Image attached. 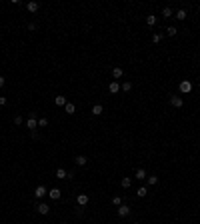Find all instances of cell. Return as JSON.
<instances>
[{
  "mask_svg": "<svg viewBox=\"0 0 200 224\" xmlns=\"http://www.w3.org/2000/svg\"><path fill=\"white\" fill-rule=\"evenodd\" d=\"M156 16H154V14H148L146 16V24H148V26H154V24H156Z\"/></svg>",
  "mask_w": 200,
  "mask_h": 224,
  "instance_id": "obj_20",
  "label": "cell"
},
{
  "mask_svg": "<svg viewBox=\"0 0 200 224\" xmlns=\"http://www.w3.org/2000/svg\"><path fill=\"white\" fill-rule=\"evenodd\" d=\"M54 102H56V106H66V96H56V98H54Z\"/></svg>",
  "mask_w": 200,
  "mask_h": 224,
  "instance_id": "obj_16",
  "label": "cell"
},
{
  "mask_svg": "<svg viewBox=\"0 0 200 224\" xmlns=\"http://www.w3.org/2000/svg\"><path fill=\"white\" fill-rule=\"evenodd\" d=\"M26 8H28V12H36V10L40 8V4H38V2H28Z\"/></svg>",
  "mask_w": 200,
  "mask_h": 224,
  "instance_id": "obj_17",
  "label": "cell"
},
{
  "mask_svg": "<svg viewBox=\"0 0 200 224\" xmlns=\"http://www.w3.org/2000/svg\"><path fill=\"white\" fill-rule=\"evenodd\" d=\"M134 178H136V180H146L148 174H146V170H144V168H138V170H136V174H134Z\"/></svg>",
  "mask_w": 200,
  "mask_h": 224,
  "instance_id": "obj_9",
  "label": "cell"
},
{
  "mask_svg": "<svg viewBox=\"0 0 200 224\" xmlns=\"http://www.w3.org/2000/svg\"><path fill=\"white\" fill-rule=\"evenodd\" d=\"M108 92H110V94H118V92H120V84L116 80H112L108 84Z\"/></svg>",
  "mask_w": 200,
  "mask_h": 224,
  "instance_id": "obj_6",
  "label": "cell"
},
{
  "mask_svg": "<svg viewBox=\"0 0 200 224\" xmlns=\"http://www.w3.org/2000/svg\"><path fill=\"white\" fill-rule=\"evenodd\" d=\"M112 204H114V206H120V204H122V198H120V196H114V198H112Z\"/></svg>",
  "mask_w": 200,
  "mask_h": 224,
  "instance_id": "obj_27",
  "label": "cell"
},
{
  "mask_svg": "<svg viewBox=\"0 0 200 224\" xmlns=\"http://www.w3.org/2000/svg\"><path fill=\"white\" fill-rule=\"evenodd\" d=\"M180 92H182V94H188V92H192V82H190V80H182V82H180Z\"/></svg>",
  "mask_w": 200,
  "mask_h": 224,
  "instance_id": "obj_3",
  "label": "cell"
},
{
  "mask_svg": "<svg viewBox=\"0 0 200 224\" xmlns=\"http://www.w3.org/2000/svg\"><path fill=\"white\" fill-rule=\"evenodd\" d=\"M36 210H38V214H48V212H50V206H48L46 202H40V204L36 206Z\"/></svg>",
  "mask_w": 200,
  "mask_h": 224,
  "instance_id": "obj_8",
  "label": "cell"
},
{
  "mask_svg": "<svg viewBox=\"0 0 200 224\" xmlns=\"http://www.w3.org/2000/svg\"><path fill=\"white\" fill-rule=\"evenodd\" d=\"M48 196H50V200H58L62 196V190L60 188H50V190H48Z\"/></svg>",
  "mask_w": 200,
  "mask_h": 224,
  "instance_id": "obj_5",
  "label": "cell"
},
{
  "mask_svg": "<svg viewBox=\"0 0 200 224\" xmlns=\"http://www.w3.org/2000/svg\"><path fill=\"white\" fill-rule=\"evenodd\" d=\"M56 178H58V180H64V178H68V172L64 170V168H58V170H56Z\"/></svg>",
  "mask_w": 200,
  "mask_h": 224,
  "instance_id": "obj_14",
  "label": "cell"
},
{
  "mask_svg": "<svg viewBox=\"0 0 200 224\" xmlns=\"http://www.w3.org/2000/svg\"><path fill=\"white\" fill-rule=\"evenodd\" d=\"M46 192H48V190L44 188L42 184H40V186H36V190H34V196H36V198H42V196L46 194Z\"/></svg>",
  "mask_w": 200,
  "mask_h": 224,
  "instance_id": "obj_12",
  "label": "cell"
},
{
  "mask_svg": "<svg viewBox=\"0 0 200 224\" xmlns=\"http://www.w3.org/2000/svg\"><path fill=\"white\" fill-rule=\"evenodd\" d=\"M64 110H66L68 114H74V112H76V106L72 104V102H66V106H64Z\"/></svg>",
  "mask_w": 200,
  "mask_h": 224,
  "instance_id": "obj_18",
  "label": "cell"
},
{
  "mask_svg": "<svg viewBox=\"0 0 200 224\" xmlns=\"http://www.w3.org/2000/svg\"><path fill=\"white\" fill-rule=\"evenodd\" d=\"M102 112H104L102 104H94V106H92V116H100Z\"/></svg>",
  "mask_w": 200,
  "mask_h": 224,
  "instance_id": "obj_13",
  "label": "cell"
},
{
  "mask_svg": "<svg viewBox=\"0 0 200 224\" xmlns=\"http://www.w3.org/2000/svg\"><path fill=\"white\" fill-rule=\"evenodd\" d=\"M162 38H164V34H154V36H152V42H154V44H158Z\"/></svg>",
  "mask_w": 200,
  "mask_h": 224,
  "instance_id": "obj_25",
  "label": "cell"
},
{
  "mask_svg": "<svg viewBox=\"0 0 200 224\" xmlns=\"http://www.w3.org/2000/svg\"><path fill=\"white\" fill-rule=\"evenodd\" d=\"M4 86V76H0V88Z\"/></svg>",
  "mask_w": 200,
  "mask_h": 224,
  "instance_id": "obj_31",
  "label": "cell"
},
{
  "mask_svg": "<svg viewBox=\"0 0 200 224\" xmlns=\"http://www.w3.org/2000/svg\"><path fill=\"white\" fill-rule=\"evenodd\" d=\"M74 162H76V166H84V164L88 162V158H86L84 154H78V156L74 158Z\"/></svg>",
  "mask_w": 200,
  "mask_h": 224,
  "instance_id": "obj_11",
  "label": "cell"
},
{
  "mask_svg": "<svg viewBox=\"0 0 200 224\" xmlns=\"http://www.w3.org/2000/svg\"><path fill=\"white\" fill-rule=\"evenodd\" d=\"M26 126H28L30 130H36V126H38V122H36V112H30V116H28V122H26Z\"/></svg>",
  "mask_w": 200,
  "mask_h": 224,
  "instance_id": "obj_2",
  "label": "cell"
},
{
  "mask_svg": "<svg viewBox=\"0 0 200 224\" xmlns=\"http://www.w3.org/2000/svg\"><path fill=\"white\" fill-rule=\"evenodd\" d=\"M130 184H132V178L130 176H124L122 180H120V186H122V188H130Z\"/></svg>",
  "mask_w": 200,
  "mask_h": 224,
  "instance_id": "obj_15",
  "label": "cell"
},
{
  "mask_svg": "<svg viewBox=\"0 0 200 224\" xmlns=\"http://www.w3.org/2000/svg\"><path fill=\"white\" fill-rule=\"evenodd\" d=\"M162 16H164V18H170V16H172V8H168V6H166V8L162 10Z\"/></svg>",
  "mask_w": 200,
  "mask_h": 224,
  "instance_id": "obj_24",
  "label": "cell"
},
{
  "mask_svg": "<svg viewBox=\"0 0 200 224\" xmlns=\"http://www.w3.org/2000/svg\"><path fill=\"white\" fill-rule=\"evenodd\" d=\"M38 126H40V128H46V126H48V120L46 118H40L38 120Z\"/></svg>",
  "mask_w": 200,
  "mask_h": 224,
  "instance_id": "obj_28",
  "label": "cell"
},
{
  "mask_svg": "<svg viewBox=\"0 0 200 224\" xmlns=\"http://www.w3.org/2000/svg\"><path fill=\"white\" fill-rule=\"evenodd\" d=\"M130 212H132V210H130V206H126V204H120L118 208H116V214H118L120 218H126Z\"/></svg>",
  "mask_w": 200,
  "mask_h": 224,
  "instance_id": "obj_1",
  "label": "cell"
},
{
  "mask_svg": "<svg viewBox=\"0 0 200 224\" xmlns=\"http://www.w3.org/2000/svg\"><path fill=\"white\" fill-rule=\"evenodd\" d=\"M146 180H148V184H150V186H154V184L158 182V176H148Z\"/></svg>",
  "mask_w": 200,
  "mask_h": 224,
  "instance_id": "obj_26",
  "label": "cell"
},
{
  "mask_svg": "<svg viewBox=\"0 0 200 224\" xmlns=\"http://www.w3.org/2000/svg\"><path fill=\"white\" fill-rule=\"evenodd\" d=\"M120 90H124V92H130V90H132V82H124V84L120 86Z\"/></svg>",
  "mask_w": 200,
  "mask_h": 224,
  "instance_id": "obj_21",
  "label": "cell"
},
{
  "mask_svg": "<svg viewBox=\"0 0 200 224\" xmlns=\"http://www.w3.org/2000/svg\"><path fill=\"white\" fill-rule=\"evenodd\" d=\"M88 200H90V198H88V194H78V196H76L78 206H82V208H84V206L88 204Z\"/></svg>",
  "mask_w": 200,
  "mask_h": 224,
  "instance_id": "obj_7",
  "label": "cell"
},
{
  "mask_svg": "<svg viewBox=\"0 0 200 224\" xmlns=\"http://www.w3.org/2000/svg\"><path fill=\"white\" fill-rule=\"evenodd\" d=\"M112 76H114V80H118V78L124 76V70L120 66H114V68H112Z\"/></svg>",
  "mask_w": 200,
  "mask_h": 224,
  "instance_id": "obj_10",
  "label": "cell"
},
{
  "mask_svg": "<svg viewBox=\"0 0 200 224\" xmlns=\"http://www.w3.org/2000/svg\"><path fill=\"white\" fill-rule=\"evenodd\" d=\"M176 32H178L176 26H168V28H166V34H168V36H176Z\"/></svg>",
  "mask_w": 200,
  "mask_h": 224,
  "instance_id": "obj_23",
  "label": "cell"
},
{
  "mask_svg": "<svg viewBox=\"0 0 200 224\" xmlns=\"http://www.w3.org/2000/svg\"><path fill=\"white\" fill-rule=\"evenodd\" d=\"M176 18H178V20H184V18H186V10H184V8L176 10Z\"/></svg>",
  "mask_w": 200,
  "mask_h": 224,
  "instance_id": "obj_22",
  "label": "cell"
},
{
  "mask_svg": "<svg viewBox=\"0 0 200 224\" xmlns=\"http://www.w3.org/2000/svg\"><path fill=\"white\" fill-rule=\"evenodd\" d=\"M146 194H148V188H146V186H140L138 190H136V196H140V198H144Z\"/></svg>",
  "mask_w": 200,
  "mask_h": 224,
  "instance_id": "obj_19",
  "label": "cell"
},
{
  "mask_svg": "<svg viewBox=\"0 0 200 224\" xmlns=\"http://www.w3.org/2000/svg\"><path fill=\"white\" fill-rule=\"evenodd\" d=\"M0 106H6V96H0Z\"/></svg>",
  "mask_w": 200,
  "mask_h": 224,
  "instance_id": "obj_30",
  "label": "cell"
},
{
  "mask_svg": "<svg viewBox=\"0 0 200 224\" xmlns=\"http://www.w3.org/2000/svg\"><path fill=\"white\" fill-rule=\"evenodd\" d=\"M170 104L174 108H182L184 106V100H182V96H170Z\"/></svg>",
  "mask_w": 200,
  "mask_h": 224,
  "instance_id": "obj_4",
  "label": "cell"
},
{
  "mask_svg": "<svg viewBox=\"0 0 200 224\" xmlns=\"http://www.w3.org/2000/svg\"><path fill=\"white\" fill-rule=\"evenodd\" d=\"M14 124H22V116H14Z\"/></svg>",
  "mask_w": 200,
  "mask_h": 224,
  "instance_id": "obj_29",
  "label": "cell"
}]
</instances>
